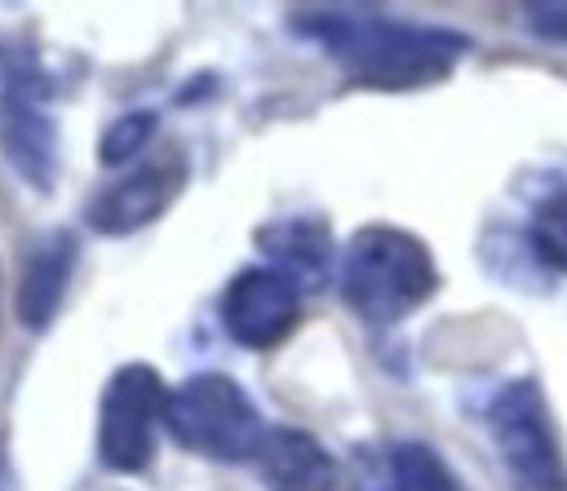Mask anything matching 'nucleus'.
Returning a JSON list of instances; mask_svg holds the SVG:
<instances>
[{
  "mask_svg": "<svg viewBox=\"0 0 567 491\" xmlns=\"http://www.w3.org/2000/svg\"><path fill=\"white\" fill-rule=\"evenodd\" d=\"M527 243H532V252L540 257L545 270L567 274V186L536 199L532 226H527Z\"/></svg>",
  "mask_w": 567,
  "mask_h": 491,
  "instance_id": "13",
  "label": "nucleus"
},
{
  "mask_svg": "<svg viewBox=\"0 0 567 491\" xmlns=\"http://www.w3.org/2000/svg\"><path fill=\"white\" fill-rule=\"evenodd\" d=\"M182 164L159 159V164H142L124 177H115L111 186H102L89 203H84V226L111 239H124L151 221H159L168 212V203L182 190Z\"/></svg>",
  "mask_w": 567,
  "mask_h": 491,
  "instance_id": "9",
  "label": "nucleus"
},
{
  "mask_svg": "<svg viewBox=\"0 0 567 491\" xmlns=\"http://www.w3.org/2000/svg\"><path fill=\"white\" fill-rule=\"evenodd\" d=\"M168 385L155 363H120L102 394H97V429H93V456L106 473L133 478L155 464V442L164 429Z\"/></svg>",
  "mask_w": 567,
  "mask_h": 491,
  "instance_id": "6",
  "label": "nucleus"
},
{
  "mask_svg": "<svg viewBox=\"0 0 567 491\" xmlns=\"http://www.w3.org/2000/svg\"><path fill=\"white\" fill-rule=\"evenodd\" d=\"M164 433L190 456L217 464H252L270 425L257 398L230 372H190L168 389Z\"/></svg>",
  "mask_w": 567,
  "mask_h": 491,
  "instance_id": "3",
  "label": "nucleus"
},
{
  "mask_svg": "<svg viewBox=\"0 0 567 491\" xmlns=\"http://www.w3.org/2000/svg\"><path fill=\"white\" fill-rule=\"evenodd\" d=\"M301 288L275 265H244L217 296V323L239 349H275L301 323Z\"/></svg>",
  "mask_w": 567,
  "mask_h": 491,
  "instance_id": "7",
  "label": "nucleus"
},
{
  "mask_svg": "<svg viewBox=\"0 0 567 491\" xmlns=\"http://www.w3.org/2000/svg\"><path fill=\"white\" fill-rule=\"evenodd\" d=\"M75 261H80V234L71 226H49L27 243L13 288V314L27 332L40 336L58 323L75 279Z\"/></svg>",
  "mask_w": 567,
  "mask_h": 491,
  "instance_id": "8",
  "label": "nucleus"
},
{
  "mask_svg": "<svg viewBox=\"0 0 567 491\" xmlns=\"http://www.w3.org/2000/svg\"><path fill=\"white\" fill-rule=\"evenodd\" d=\"M257 248H261L266 265L284 270L301 292H319V288H328V279H337L341 257H337L332 230L319 212H288V217L257 226Z\"/></svg>",
  "mask_w": 567,
  "mask_h": 491,
  "instance_id": "10",
  "label": "nucleus"
},
{
  "mask_svg": "<svg viewBox=\"0 0 567 491\" xmlns=\"http://www.w3.org/2000/svg\"><path fill=\"white\" fill-rule=\"evenodd\" d=\"M0 491H18V473H13V464H9L4 451H0Z\"/></svg>",
  "mask_w": 567,
  "mask_h": 491,
  "instance_id": "16",
  "label": "nucleus"
},
{
  "mask_svg": "<svg viewBox=\"0 0 567 491\" xmlns=\"http://www.w3.org/2000/svg\"><path fill=\"white\" fill-rule=\"evenodd\" d=\"M292 35L323 49L354 88L408 93L447 80L461 58L474 49L465 31L439 22L390 18L363 4H310L288 13Z\"/></svg>",
  "mask_w": 567,
  "mask_h": 491,
  "instance_id": "1",
  "label": "nucleus"
},
{
  "mask_svg": "<svg viewBox=\"0 0 567 491\" xmlns=\"http://www.w3.org/2000/svg\"><path fill=\"white\" fill-rule=\"evenodd\" d=\"M363 491H465L456 469L421 438L385 447V456L363 469Z\"/></svg>",
  "mask_w": 567,
  "mask_h": 491,
  "instance_id": "12",
  "label": "nucleus"
},
{
  "mask_svg": "<svg viewBox=\"0 0 567 491\" xmlns=\"http://www.w3.org/2000/svg\"><path fill=\"white\" fill-rule=\"evenodd\" d=\"M155 128H159V115H155L151 106H137V111L115 115V119L102 128V137H97V164H102V168H124V164H133V159L146 150V142L155 137Z\"/></svg>",
  "mask_w": 567,
  "mask_h": 491,
  "instance_id": "14",
  "label": "nucleus"
},
{
  "mask_svg": "<svg viewBox=\"0 0 567 491\" xmlns=\"http://www.w3.org/2000/svg\"><path fill=\"white\" fill-rule=\"evenodd\" d=\"M523 27L536 40L567 44V0H532V4H523Z\"/></svg>",
  "mask_w": 567,
  "mask_h": 491,
  "instance_id": "15",
  "label": "nucleus"
},
{
  "mask_svg": "<svg viewBox=\"0 0 567 491\" xmlns=\"http://www.w3.org/2000/svg\"><path fill=\"white\" fill-rule=\"evenodd\" d=\"M252 469L266 491H337L341 482L337 456L297 425H270Z\"/></svg>",
  "mask_w": 567,
  "mask_h": 491,
  "instance_id": "11",
  "label": "nucleus"
},
{
  "mask_svg": "<svg viewBox=\"0 0 567 491\" xmlns=\"http://www.w3.org/2000/svg\"><path fill=\"white\" fill-rule=\"evenodd\" d=\"M53 88L58 84L27 35L0 40V150L9 168L40 195L58 186L62 168L58 119L49 111Z\"/></svg>",
  "mask_w": 567,
  "mask_h": 491,
  "instance_id": "4",
  "label": "nucleus"
},
{
  "mask_svg": "<svg viewBox=\"0 0 567 491\" xmlns=\"http://www.w3.org/2000/svg\"><path fill=\"white\" fill-rule=\"evenodd\" d=\"M337 292L368 327H394L439 292V261L421 234L390 221H368L341 248Z\"/></svg>",
  "mask_w": 567,
  "mask_h": 491,
  "instance_id": "2",
  "label": "nucleus"
},
{
  "mask_svg": "<svg viewBox=\"0 0 567 491\" xmlns=\"http://www.w3.org/2000/svg\"><path fill=\"white\" fill-rule=\"evenodd\" d=\"M483 425L514 491H567V451L536 376H509L483 403Z\"/></svg>",
  "mask_w": 567,
  "mask_h": 491,
  "instance_id": "5",
  "label": "nucleus"
}]
</instances>
